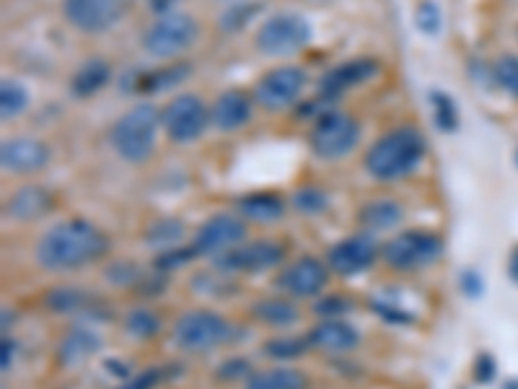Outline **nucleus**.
<instances>
[{"mask_svg": "<svg viewBox=\"0 0 518 389\" xmlns=\"http://www.w3.org/2000/svg\"><path fill=\"white\" fill-rule=\"evenodd\" d=\"M109 252V239L102 229L83 221L70 218L52 226L37 244V262L45 270L60 273V270H78L83 265L102 260Z\"/></svg>", "mask_w": 518, "mask_h": 389, "instance_id": "obj_1", "label": "nucleus"}, {"mask_svg": "<svg viewBox=\"0 0 518 389\" xmlns=\"http://www.w3.org/2000/svg\"><path fill=\"white\" fill-rule=\"evenodd\" d=\"M425 141L415 128H397L381 135L379 141L368 148L366 169L379 182H394L415 172V166L423 161Z\"/></svg>", "mask_w": 518, "mask_h": 389, "instance_id": "obj_2", "label": "nucleus"}, {"mask_svg": "<svg viewBox=\"0 0 518 389\" xmlns=\"http://www.w3.org/2000/svg\"><path fill=\"white\" fill-rule=\"evenodd\" d=\"M161 125V112L153 104H138L130 112L114 122L112 141L114 154L127 164H143L151 159L153 146H156V133Z\"/></svg>", "mask_w": 518, "mask_h": 389, "instance_id": "obj_3", "label": "nucleus"}, {"mask_svg": "<svg viewBox=\"0 0 518 389\" xmlns=\"http://www.w3.org/2000/svg\"><path fill=\"white\" fill-rule=\"evenodd\" d=\"M197 34H200V24L190 13L174 11L148 26V32L143 34V47L151 58L171 60L184 50H190Z\"/></svg>", "mask_w": 518, "mask_h": 389, "instance_id": "obj_4", "label": "nucleus"}, {"mask_svg": "<svg viewBox=\"0 0 518 389\" xmlns=\"http://www.w3.org/2000/svg\"><path fill=\"white\" fill-rule=\"evenodd\" d=\"M231 338V325L210 309L184 312L174 325V343L187 353H208Z\"/></svg>", "mask_w": 518, "mask_h": 389, "instance_id": "obj_5", "label": "nucleus"}, {"mask_svg": "<svg viewBox=\"0 0 518 389\" xmlns=\"http://www.w3.org/2000/svg\"><path fill=\"white\" fill-rule=\"evenodd\" d=\"M309 42L311 24L301 13H275L257 32V47L267 58H291Z\"/></svg>", "mask_w": 518, "mask_h": 389, "instance_id": "obj_6", "label": "nucleus"}, {"mask_svg": "<svg viewBox=\"0 0 518 389\" xmlns=\"http://www.w3.org/2000/svg\"><path fill=\"white\" fill-rule=\"evenodd\" d=\"M358 138H361V125L355 122V117L329 109L311 130V148L319 159L335 161L348 156L358 146Z\"/></svg>", "mask_w": 518, "mask_h": 389, "instance_id": "obj_7", "label": "nucleus"}, {"mask_svg": "<svg viewBox=\"0 0 518 389\" xmlns=\"http://www.w3.org/2000/svg\"><path fill=\"white\" fill-rule=\"evenodd\" d=\"M443 242L433 231H405L392 236L381 249V257L394 270H417L428 268L441 257Z\"/></svg>", "mask_w": 518, "mask_h": 389, "instance_id": "obj_8", "label": "nucleus"}, {"mask_svg": "<svg viewBox=\"0 0 518 389\" xmlns=\"http://www.w3.org/2000/svg\"><path fill=\"white\" fill-rule=\"evenodd\" d=\"M210 122V109L205 107L203 99L192 94H179L171 99L161 112V125L169 133L171 141L192 143L205 133Z\"/></svg>", "mask_w": 518, "mask_h": 389, "instance_id": "obj_9", "label": "nucleus"}, {"mask_svg": "<svg viewBox=\"0 0 518 389\" xmlns=\"http://www.w3.org/2000/svg\"><path fill=\"white\" fill-rule=\"evenodd\" d=\"M130 8V0H63L68 24L83 34H102L112 29Z\"/></svg>", "mask_w": 518, "mask_h": 389, "instance_id": "obj_10", "label": "nucleus"}, {"mask_svg": "<svg viewBox=\"0 0 518 389\" xmlns=\"http://www.w3.org/2000/svg\"><path fill=\"white\" fill-rule=\"evenodd\" d=\"M306 89V71L296 65L272 68L254 86V102L265 109H285Z\"/></svg>", "mask_w": 518, "mask_h": 389, "instance_id": "obj_11", "label": "nucleus"}, {"mask_svg": "<svg viewBox=\"0 0 518 389\" xmlns=\"http://www.w3.org/2000/svg\"><path fill=\"white\" fill-rule=\"evenodd\" d=\"M247 236V224L241 216H231V213H218L210 216L195 236V249L200 255H226L231 249L239 247Z\"/></svg>", "mask_w": 518, "mask_h": 389, "instance_id": "obj_12", "label": "nucleus"}, {"mask_svg": "<svg viewBox=\"0 0 518 389\" xmlns=\"http://www.w3.org/2000/svg\"><path fill=\"white\" fill-rule=\"evenodd\" d=\"M285 260V247L278 242H252L236 247L215 260V265L228 273H265Z\"/></svg>", "mask_w": 518, "mask_h": 389, "instance_id": "obj_13", "label": "nucleus"}, {"mask_svg": "<svg viewBox=\"0 0 518 389\" xmlns=\"http://www.w3.org/2000/svg\"><path fill=\"white\" fill-rule=\"evenodd\" d=\"M327 281V265H322L316 257H298L296 262H291L278 275L275 286L288 296H293V299H314V296L322 294V288L327 286Z\"/></svg>", "mask_w": 518, "mask_h": 389, "instance_id": "obj_14", "label": "nucleus"}, {"mask_svg": "<svg viewBox=\"0 0 518 389\" xmlns=\"http://www.w3.org/2000/svg\"><path fill=\"white\" fill-rule=\"evenodd\" d=\"M376 255H379V247H376L373 236L366 231V234H353L350 239L337 242L327 252V265L337 275H355L371 268Z\"/></svg>", "mask_w": 518, "mask_h": 389, "instance_id": "obj_15", "label": "nucleus"}, {"mask_svg": "<svg viewBox=\"0 0 518 389\" xmlns=\"http://www.w3.org/2000/svg\"><path fill=\"white\" fill-rule=\"evenodd\" d=\"M50 148L37 138H13L0 148V164L6 172L32 174L50 164Z\"/></svg>", "mask_w": 518, "mask_h": 389, "instance_id": "obj_16", "label": "nucleus"}, {"mask_svg": "<svg viewBox=\"0 0 518 389\" xmlns=\"http://www.w3.org/2000/svg\"><path fill=\"white\" fill-rule=\"evenodd\" d=\"M376 73H379V63H376V60H350V63H342L337 65V68H332V71L322 78V83H319V94H322V99H337V96H342L348 89L358 86V83L368 81V78H373Z\"/></svg>", "mask_w": 518, "mask_h": 389, "instance_id": "obj_17", "label": "nucleus"}, {"mask_svg": "<svg viewBox=\"0 0 518 389\" xmlns=\"http://www.w3.org/2000/svg\"><path fill=\"white\" fill-rule=\"evenodd\" d=\"M306 340H309L311 348H319V351L327 353H348L361 345L358 330L350 322H345V319H324V322L311 327Z\"/></svg>", "mask_w": 518, "mask_h": 389, "instance_id": "obj_18", "label": "nucleus"}, {"mask_svg": "<svg viewBox=\"0 0 518 389\" xmlns=\"http://www.w3.org/2000/svg\"><path fill=\"white\" fill-rule=\"evenodd\" d=\"M252 115V99L244 91L231 89L215 99L213 109H210V122L218 130H239L252 120Z\"/></svg>", "mask_w": 518, "mask_h": 389, "instance_id": "obj_19", "label": "nucleus"}, {"mask_svg": "<svg viewBox=\"0 0 518 389\" xmlns=\"http://www.w3.org/2000/svg\"><path fill=\"white\" fill-rule=\"evenodd\" d=\"M8 216L16 221H37L52 211V195L45 187L29 185L13 192V198L6 205Z\"/></svg>", "mask_w": 518, "mask_h": 389, "instance_id": "obj_20", "label": "nucleus"}, {"mask_svg": "<svg viewBox=\"0 0 518 389\" xmlns=\"http://www.w3.org/2000/svg\"><path fill=\"white\" fill-rule=\"evenodd\" d=\"M241 218L257 221V224H275L285 213V203L272 192H252L236 203Z\"/></svg>", "mask_w": 518, "mask_h": 389, "instance_id": "obj_21", "label": "nucleus"}, {"mask_svg": "<svg viewBox=\"0 0 518 389\" xmlns=\"http://www.w3.org/2000/svg\"><path fill=\"white\" fill-rule=\"evenodd\" d=\"M249 312H252V317L257 319V322H262V325L280 327V330H285V327H293L298 319H301L296 304L288 299H280V296H267V299H259L257 304H252Z\"/></svg>", "mask_w": 518, "mask_h": 389, "instance_id": "obj_22", "label": "nucleus"}, {"mask_svg": "<svg viewBox=\"0 0 518 389\" xmlns=\"http://www.w3.org/2000/svg\"><path fill=\"white\" fill-rule=\"evenodd\" d=\"M402 218H405V211H402V205L394 203V200L384 198V200H371L361 208L358 213V221L361 226H366L368 234L373 231H389L394 226L402 224Z\"/></svg>", "mask_w": 518, "mask_h": 389, "instance_id": "obj_23", "label": "nucleus"}, {"mask_svg": "<svg viewBox=\"0 0 518 389\" xmlns=\"http://www.w3.org/2000/svg\"><path fill=\"white\" fill-rule=\"evenodd\" d=\"M99 338L89 330H73L68 332L60 343V351H57V358L63 366H81L89 356H94L99 351Z\"/></svg>", "mask_w": 518, "mask_h": 389, "instance_id": "obj_24", "label": "nucleus"}, {"mask_svg": "<svg viewBox=\"0 0 518 389\" xmlns=\"http://www.w3.org/2000/svg\"><path fill=\"white\" fill-rule=\"evenodd\" d=\"M109 76H112V71H109V65L104 60H89L76 71V76L70 81V91L78 99H89V96L99 94L107 86Z\"/></svg>", "mask_w": 518, "mask_h": 389, "instance_id": "obj_25", "label": "nucleus"}, {"mask_svg": "<svg viewBox=\"0 0 518 389\" xmlns=\"http://www.w3.org/2000/svg\"><path fill=\"white\" fill-rule=\"evenodd\" d=\"M309 387V377L304 371L288 369V366H278V369L257 371L247 379V389H306Z\"/></svg>", "mask_w": 518, "mask_h": 389, "instance_id": "obj_26", "label": "nucleus"}, {"mask_svg": "<svg viewBox=\"0 0 518 389\" xmlns=\"http://www.w3.org/2000/svg\"><path fill=\"white\" fill-rule=\"evenodd\" d=\"M187 76H190V65H171V68H161L156 73L140 76V81H135V89L140 94H161V91L179 86Z\"/></svg>", "mask_w": 518, "mask_h": 389, "instance_id": "obj_27", "label": "nucleus"}, {"mask_svg": "<svg viewBox=\"0 0 518 389\" xmlns=\"http://www.w3.org/2000/svg\"><path fill=\"white\" fill-rule=\"evenodd\" d=\"M26 104H29V94H26L24 86L16 81H3V86H0V112H3V120L19 117L26 109Z\"/></svg>", "mask_w": 518, "mask_h": 389, "instance_id": "obj_28", "label": "nucleus"}, {"mask_svg": "<svg viewBox=\"0 0 518 389\" xmlns=\"http://www.w3.org/2000/svg\"><path fill=\"white\" fill-rule=\"evenodd\" d=\"M184 236V224L177 218H161L146 231V242L153 247H174Z\"/></svg>", "mask_w": 518, "mask_h": 389, "instance_id": "obj_29", "label": "nucleus"}, {"mask_svg": "<svg viewBox=\"0 0 518 389\" xmlns=\"http://www.w3.org/2000/svg\"><path fill=\"white\" fill-rule=\"evenodd\" d=\"M125 327L133 338L148 340L161 330V322H158L156 314L148 312V309H133V312L125 317Z\"/></svg>", "mask_w": 518, "mask_h": 389, "instance_id": "obj_30", "label": "nucleus"}, {"mask_svg": "<svg viewBox=\"0 0 518 389\" xmlns=\"http://www.w3.org/2000/svg\"><path fill=\"white\" fill-rule=\"evenodd\" d=\"M306 348H311L306 338H272L265 343V353L275 361H291L306 353Z\"/></svg>", "mask_w": 518, "mask_h": 389, "instance_id": "obj_31", "label": "nucleus"}, {"mask_svg": "<svg viewBox=\"0 0 518 389\" xmlns=\"http://www.w3.org/2000/svg\"><path fill=\"white\" fill-rule=\"evenodd\" d=\"M493 76L500 89L508 91V94L516 96L518 99V58L516 55H503V58H498V63L493 65Z\"/></svg>", "mask_w": 518, "mask_h": 389, "instance_id": "obj_32", "label": "nucleus"}, {"mask_svg": "<svg viewBox=\"0 0 518 389\" xmlns=\"http://www.w3.org/2000/svg\"><path fill=\"white\" fill-rule=\"evenodd\" d=\"M433 99V107H436V122L443 133H451V130L459 128V112H456V104L451 96L441 94V91H433L430 94Z\"/></svg>", "mask_w": 518, "mask_h": 389, "instance_id": "obj_33", "label": "nucleus"}, {"mask_svg": "<svg viewBox=\"0 0 518 389\" xmlns=\"http://www.w3.org/2000/svg\"><path fill=\"white\" fill-rule=\"evenodd\" d=\"M293 205L304 216H316V213H322L327 208V195L319 187H304V190H298L293 195Z\"/></svg>", "mask_w": 518, "mask_h": 389, "instance_id": "obj_34", "label": "nucleus"}, {"mask_svg": "<svg viewBox=\"0 0 518 389\" xmlns=\"http://www.w3.org/2000/svg\"><path fill=\"white\" fill-rule=\"evenodd\" d=\"M83 304H86V299L78 288H55L47 294V307L52 312H76Z\"/></svg>", "mask_w": 518, "mask_h": 389, "instance_id": "obj_35", "label": "nucleus"}, {"mask_svg": "<svg viewBox=\"0 0 518 389\" xmlns=\"http://www.w3.org/2000/svg\"><path fill=\"white\" fill-rule=\"evenodd\" d=\"M200 255L195 249V244L192 247H171L166 249L164 255H158L156 257V268L161 270H174V268H182V265H187V262H192L195 257Z\"/></svg>", "mask_w": 518, "mask_h": 389, "instance_id": "obj_36", "label": "nucleus"}, {"mask_svg": "<svg viewBox=\"0 0 518 389\" xmlns=\"http://www.w3.org/2000/svg\"><path fill=\"white\" fill-rule=\"evenodd\" d=\"M249 377H252V366L247 358H228L215 369V379H221V382H239V379Z\"/></svg>", "mask_w": 518, "mask_h": 389, "instance_id": "obj_37", "label": "nucleus"}, {"mask_svg": "<svg viewBox=\"0 0 518 389\" xmlns=\"http://www.w3.org/2000/svg\"><path fill=\"white\" fill-rule=\"evenodd\" d=\"M415 21L420 32L438 34V29H441V11H438V6L433 0H425V3H420V8H417Z\"/></svg>", "mask_w": 518, "mask_h": 389, "instance_id": "obj_38", "label": "nucleus"}, {"mask_svg": "<svg viewBox=\"0 0 518 389\" xmlns=\"http://www.w3.org/2000/svg\"><path fill=\"white\" fill-rule=\"evenodd\" d=\"M350 309H353V304L345 296H327V299L316 301L314 312L322 319H342V314L350 312Z\"/></svg>", "mask_w": 518, "mask_h": 389, "instance_id": "obj_39", "label": "nucleus"}, {"mask_svg": "<svg viewBox=\"0 0 518 389\" xmlns=\"http://www.w3.org/2000/svg\"><path fill=\"white\" fill-rule=\"evenodd\" d=\"M107 281L114 286H133L138 281V268L130 262H114L107 270Z\"/></svg>", "mask_w": 518, "mask_h": 389, "instance_id": "obj_40", "label": "nucleus"}, {"mask_svg": "<svg viewBox=\"0 0 518 389\" xmlns=\"http://www.w3.org/2000/svg\"><path fill=\"white\" fill-rule=\"evenodd\" d=\"M257 11V6L254 3H249V6H234L228 8L226 13H223V29L226 32H236V29H241V26L247 24L249 19H252V13Z\"/></svg>", "mask_w": 518, "mask_h": 389, "instance_id": "obj_41", "label": "nucleus"}, {"mask_svg": "<svg viewBox=\"0 0 518 389\" xmlns=\"http://www.w3.org/2000/svg\"><path fill=\"white\" fill-rule=\"evenodd\" d=\"M495 371H498V366H495V358L490 356V353H480L477 356V361H474V382L477 384H490L495 379Z\"/></svg>", "mask_w": 518, "mask_h": 389, "instance_id": "obj_42", "label": "nucleus"}, {"mask_svg": "<svg viewBox=\"0 0 518 389\" xmlns=\"http://www.w3.org/2000/svg\"><path fill=\"white\" fill-rule=\"evenodd\" d=\"M158 379H161V371L148 369L143 371V374H138V377L127 379V382L117 389H153L158 384Z\"/></svg>", "mask_w": 518, "mask_h": 389, "instance_id": "obj_43", "label": "nucleus"}, {"mask_svg": "<svg viewBox=\"0 0 518 389\" xmlns=\"http://www.w3.org/2000/svg\"><path fill=\"white\" fill-rule=\"evenodd\" d=\"M482 288H485V283H482L480 273H477V270H464V273H462V291H464V294H467L469 299H480Z\"/></svg>", "mask_w": 518, "mask_h": 389, "instance_id": "obj_44", "label": "nucleus"}, {"mask_svg": "<svg viewBox=\"0 0 518 389\" xmlns=\"http://www.w3.org/2000/svg\"><path fill=\"white\" fill-rule=\"evenodd\" d=\"M373 309L386 319V322H397V325H410L412 322V314L402 312V309H394L389 304H379V301H373Z\"/></svg>", "mask_w": 518, "mask_h": 389, "instance_id": "obj_45", "label": "nucleus"}, {"mask_svg": "<svg viewBox=\"0 0 518 389\" xmlns=\"http://www.w3.org/2000/svg\"><path fill=\"white\" fill-rule=\"evenodd\" d=\"M182 0H148V8L158 16H166V13H174V8L179 6Z\"/></svg>", "mask_w": 518, "mask_h": 389, "instance_id": "obj_46", "label": "nucleus"}, {"mask_svg": "<svg viewBox=\"0 0 518 389\" xmlns=\"http://www.w3.org/2000/svg\"><path fill=\"white\" fill-rule=\"evenodd\" d=\"M13 351H16V343H13V338H3V343H0V366H3V371L11 366Z\"/></svg>", "mask_w": 518, "mask_h": 389, "instance_id": "obj_47", "label": "nucleus"}, {"mask_svg": "<svg viewBox=\"0 0 518 389\" xmlns=\"http://www.w3.org/2000/svg\"><path fill=\"white\" fill-rule=\"evenodd\" d=\"M506 389H518V379H511V382L506 384Z\"/></svg>", "mask_w": 518, "mask_h": 389, "instance_id": "obj_48", "label": "nucleus"}]
</instances>
